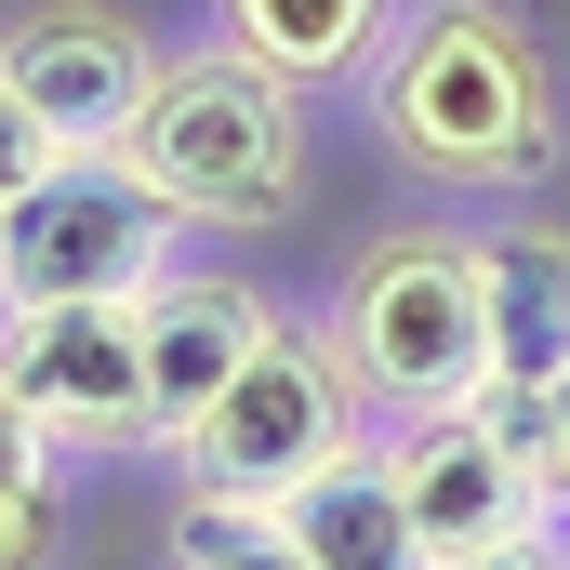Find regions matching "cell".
<instances>
[{
  "mask_svg": "<svg viewBox=\"0 0 570 570\" xmlns=\"http://www.w3.org/2000/svg\"><path fill=\"white\" fill-rule=\"evenodd\" d=\"M372 146L451 199H518L558 159V67L504 0H399V27L358 67Z\"/></svg>",
  "mask_w": 570,
  "mask_h": 570,
  "instance_id": "1",
  "label": "cell"
},
{
  "mask_svg": "<svg viewBox=\"0 0 570 570\" xmlns=\"http://www.w3.org/2000/svg\"><path fill=\"white\" fill-rule=\"evenodd\" d=\"M134 186L186 226V239H253V226H292L305 213V94L239 67L226 40L213 53H159L134 134Z\"/></svg>",
  "mask_w": 570,
  "mask_h": 570,
  "instance_id": "2",
  "label": "cell"
},
{
  "mask_svg": "<svg viewBox=\"0 0 570 570\" xmlns=\"http://www.w3.org/2000/svg\"><path fill=\"white\" fill-rule=\"evenodd\" d=\"M332 358L358 385L372 425H425V412H464L491 385V318H478V239L451 226H385L345 292H332Z\"/></svg>",
  "mask_w": 570,
  "mask_h": 570,
  "instance_id": "3",
  "label": "cell"
},
{
  "mask_svg": "<svg viewBox=\"0 0 570 570\" xmlns=\"http://www.w3.org/2000/svg\"><path fill=\"white\" fill-rule=\"evenodd\" d=\"M345 438H372V412H358L332 332H318V318H266L253 358L213 385V412L173 438V464H186V491H213V504H266L305 464H332Z\"/></svg>",
  "mask_w": 570,
  "mask_h": 570,
  "instance_id": "4",
  "label": "cell"
},
{
  "mask_svg": "<svg viewBox=\"0 0 570 570\" xmlns=\"http://www.w3.org/2000/svg\"><path fill=\"white\" fill-rule=\"evenodd\" d=\"M186 266V226L134 186V159H53L27 199H0V318L13 305H146Z\"/></svg>",
  "mask_w": 570,
  "mask_h": 570,
  "instance_id": "5",
  "label": "cell"
},
{
  "mask_svg": "<svg viewBox=\"0 0 570 570\" xmlns=\"http://www.w3.org/2000/svg\"><path fill=\"white\" fill-rule=\"evenodd\" d=\"M0 80L40 107V134L67 159H107L159 80V40L134 0H27V13H0Z\"/></svg>",
  "mask_w": 570,
  "mask_h": 570,
  "instance_id": "6",
  "label": "cell"
},
{
  "mask_svg": "<svg viewBox=\"0 0 570 570\" xmlns=\"http://www.w3.org/2000/svg\"><path fill=\"white\" fill-rule=\"evenodd\" d=\"M0 385L40 412L53 451H146V318L134 305H13Z\"/></svg>",
  "mask_w": 570,
  "mask_h": 570,
  "instance_id": "7",
  "label": "cell"
},
{
  "mask_svg": "<svg viewBox=\"0 0 570 570\" xmlns=\"http://www.w3.org/2000/svg\"><path fill=\"white\" fill-rule=\"evenodd\" d=\"M372 438H385V464H399V504H412L425 570H438V558H478V544H518V531H544L518 438L491 425L478 399H464V412H425V425H372Z\"/></svg>",
  "mask_w": 570,
  "mask_h": 570,
  "instance_id": "8",
  "label": "cell"
},
{
  "mask_svg": "<svg viewBox=\"0 0 570 570\" xmlns=\"http://www.w3.org/2000/svg\"><path fill=\"white\" fill-rule=\"evenodd\" d=\"M134 318H146V451H173V438L213 412V385L253 358V332H266L279 305H266L253 279H199V266H173Z\"/></svg>",
  "mask_w": 570,
  "mask_h": 570,
  "instance_id": "9",
  "label": "cell"
},
{
  "mask_svg": "<svg viewBox=\"0 0 570 570\" xmlns=\"http://www.w3.org/2000/svg\"><path fill=\"white\" fill-rule=\"evenodd\" d=\"M478 318H491V399H558L570 385V239L558 226L478 239Z\"/></svg>",
  "mask_w": 570,
  "mask_h": 570,
  "instance_id": "10",
  "label": "cell"
},
{
  "mask_svg": "<svg viewBox=\"0 0 570 570\" xmlns=\"http://www.w3.org/2000/svg\"><path fill=\"white\" fill-rule=\"evenodd\" d=\"M266 518L305 544V570H425V544H412V504H399V464H385V438H345L332 464H305L292 491H266Z\"/></svg>",
  "mask_w": 570,
  "mask_h": 570,
  "instance_id": "11",
  "label": "cell"
},
{
  "mask_svg": "<svg viewBox=\"0 0 570 570\" xmlns=\"http://www.w3.org/2000/svg\"><path fill=\"white\" fill-rule=\"evenodd\" d=\"M399 27V0H213V40L239 67H266L292 94H332L372 67V40Z\"/></svg>",
  "mask_w": 570,
  "mask_h": 570,
  "instance_id": "12",
  "label": "cell"
},
{
  "mask_svg": "<svg viewBox=\"0 0 570 570\" xmlns=\"http://www.w3.org/2000/svg\"><path fill=\"white\" fill-rule=\"evenodd\" d=\"M173 570H305L266 504H213V491H186V518H173Z\"/></svg>",
  "mask_w": 570,
  "mask_h": 570,
  "instance_id": "13",
  "label": "cell"
},
{
  "mask_svg": "<svg viewBox=\"0 0 570 570\" xmlns=\"http://www.w3.org/2000/svg\"><path fill=\"white\" fill-rule=\"evenodd\" d=\"M478 412L518 438V464H531V504H544V531H570V385H558V399H491V385H478Z\"/></svg>",
  "mask_w": 570,
  "mask_h": 570,
  "instance_id": "14",
  "label": "cell"
},
{
  "mask_svg": "<svg viewBox=\"0 0 570 570\" xmlns=\"http://www.w3.org/2000/svg\"><path fill=\"white\" fill-rule=\"evenodd\" d=\"M53 544H67L53 478H0V570H53Z\"/></svg>",
  "mask_w": 570,
  "mask_h": 570,
  "instance_id": "15",
  "label": "cell"
},
{
  "mask_svg": "<svg viewBox=\"0 0 570 570\" xmlns=\"http://www.w3.org/2000/svg\"><path fill=\"white\" fill-rule=\"evenodd\" d=\"M53 159H67V146L40 134V107H27V94H13V80H0V199H27V186H40V173H53Z\"/></svg>",
  "mask_w": 570,
  "mask_h": 570,
  "instance_id": "16",
  "label": "cell"
},
{
  "mask_svg": "<svg viewBox=\"0 0 570 570\" xmlns=\"http://www.w3.org/2000/svg\"><path fill=\"white\" fill-rule=\"evenodd\" d=\"M53 464H67V451H53V438H40V412L0 385V478H53Z\"/></svg>",
  "mask_w": 570,
  "mask_h": 570,
  "instance_id": "17",
  "label": "cell"
},
{
  "mask_svg": "<svg viewBox=\"0 0 570 570\" xmlns=\"http://www.w3.org/2000/svg\"><path fill=\"white\" fill-rule=\"evenodd\" d=\"M438 570H570V531H518V544H478V558H438Z\"/></svg>",
  "mask_w": 570,
  "mask_h": 570,
  "instance_id": "18",
  "label": "cell"
}]
</instances>
